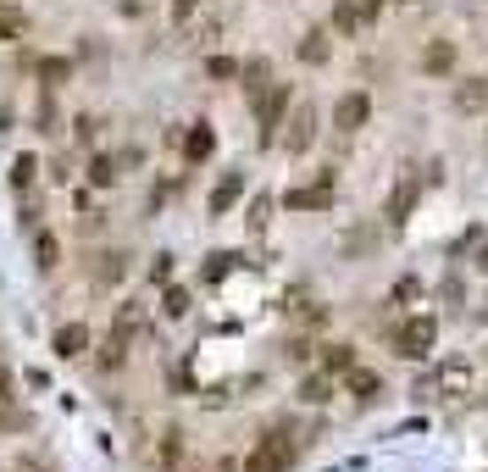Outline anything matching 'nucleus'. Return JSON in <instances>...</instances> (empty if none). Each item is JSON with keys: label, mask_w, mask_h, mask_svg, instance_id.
Returning a JSON list of instances; mask_svg holds the SVG:
<instances>
[{"label": "nucleus", "mask_w": 488, "mask_h": 472, "mask_svg": "<svg viewBox=\"0 0 488 472\" xmlns=\"http://www.w3.org/2000/svg\"><path fill=\"white\" fill-rule=\"evenodd\" d=\"M294 461H300V445H294L289 434H267V439H256V450H250L244 472H289Z\"/></svg>", "instance_id": "nucleus-1"}, {"label": "nucleus", "mask_w": 488, "mask_h": 472, "mask_svg": "<svg viewBox=\"0 0 488 472\" xmlns=\"http://www.w3.org/2000/svg\"><path fill=\"white\" fill-rule=\"evenodd\" d=\"M433 344H438V317H428V312L406 317V322H399V334H394V351H399V356H411V361L433 356Z\"/></svg>", "instance_id": "nucleus-2"}, {"label": "nucleus", "mask_w": 488, "mask_h": 472, "mask_svg": "<svg viewBox=\"0 0 488 472\" xmlns=\"http://www.w3.org/2000/svg\"><path fill=\"white\" fill-rule=\"evenodd\" d=\"M250 106H256V122H261V145H272V139H278V128H283V112H289V84H278V78H272V84L250 100Z\"/></svg>", "instance_id": "nucleus-3"}, {"label": "nucleus", "mask_w": 488, "mask_h": 472, "mask_svg": "<svg viewBox=\"0 0 488 472\" xmlns=\"http://www.w3.org/2000/svg\"><path fill=\"white\" fill-rule=\"evenodd\" d=\"M367 117H372V95H367V89H350V95H338V106H333V128H338V134H355V128H367Z\"/></svg>", "instance_id": "nucleus-4"}, {"label": "nucleus", "mask_w": 488, "mask_h": 472, "mask_svg": "<svg viewBox=\"0 0 488 472\" xmlns=\"http://www.w3.org/2000/svg\"><path fill=\"white\" fill-rule=\"evenodd\" d=\"M311 139H316V106H300V112L289 117L283 151H289V156H306V151H311Z\"/></svg>", "instance_id": "nucleus-5"}, {"label": "nucleus", "mask_w": 488, "mask_h": 472, "mask_svg": "<svg viewBox=\"0 0 488 472\" xmlns=\"http://www.w3.org/2000/svg\"><path fill=\"white\" fill-rule=\"evenodd\" d=\"M328 200H333V178H316V183H306V190H289L283 206L289 212H322Z\"/></svg>", "instance_id": "nucleus-6"}, {"label": "nucleus", "mask_w": 488, "mask_h": 472, "mask_svg": "<svg viewBox=\"0 0 488 472\" xmlns=\"http://www.w3.org/2000/svg\"><path fill=\"white\" fill-rule=\"evenodd\" d=\"M450 106H455L461 117H477V112L488 106V78H461L455 95H450Z\"/></svg>", "instance_id": "nucleus-7"}, {"label": "nucleus", "mask_w": 488, "mask_h": 472, "mask_svg": "<svg viewBox=\"0 0 488 472\" xmlns=\"http://www.w3.org/2000/svg\"><path fill=\"white\" fill-rule=\"evenodd\" d=\"M83 351H89V328H83V322H61L56 328V356L61 361H78Z\"/></svg>", "instance_id": "nucleus-8"}, {"label": "nucleus", "mask_w": 488, "mask_h": 472, "mask_svg": "<svg viewBox=\"0 0 488 472\" xmlns=\"http://www.w3.org/2000/svg\"><path fill=\"white\" fill-rule=\"evenodd\" d=\"M422 73H428V78H450L455 73V45H450V39H433V45L422 50Z\"/></svg>", "instance_id": "nucleus-9"}, {"label": "nucleus", "mask_w": 488, "mask_h": 472, "mask_svg": "<svg viewBox=\"0 0 488 472\" xmlns=\"http://www.w3.org/2000/svg\"><path fill=\"white\" fill-rule=\"evenodd\" d=\"M211 151H217V134H211V122H195V128L183 134V156H189V161H205Z\"/></svg>", "instance_id": "nucleus-10"}, {"label": "nucleus", "mask_w": 488, "mask_h": 472, "mask_svg": "<svg viewBox=\"0 0 488 472\" xmlns=\"http://www.w3.org/2000/svg\"><path fill=\"white\" fill-rule=\"evenodd\" d=\"M239 195H244V178H239V173H228V178L217 183V190H211V217H222Z\"/></svg>", "instance_id": "nucleus-11"}, {"label": "nucleus", "mask_w": 488, "mask_h": 472, "mask_svg": "<svg viewBox=\"0 0 488 472\" xmlns=\"http://www.w3.org/2000/svg\"><path fill=\"white\" fill-rule=\"evenodd\" d=\"M328 56H333V45H328V34H322V28H311V34L300 39V61H306V67H322Z\"/></svg>", "instance_id": "nucleus-12"}, {"label": "nucleus", "mask_w": 488, "mask_h": 472, "mask_svg": "<svg viewBox=\"0 0 488 472\" xmlns=\"http://www.w3.org/2000/svg\"><path fill=\"white\" fill-rule=\"evenodd\" d=\"M333 28H338V34H360V28H367L360 0H338V6H333Z\"/></svg>", "instance_id": "nucleus-13"}, {"label": "nucleus", "mask_w": 488, "mask_h": 472, "mask_svg": "<svg viewBox=\"0 0 488 472\" xmlns=\"http://www.w3.org/2000/svg\"><path fill=\"white\" fill-rule=\"evenodd\" d=\"M350 395L355 400H377V395H383V378L367 373V367H350Z\"/></svg>", "instance_id": "nucleus-14"}, {"label": "nucleus", "mask_w": 488, "mask_h": 472, "mask_svg": "<svg viewBox=\"0 0 488 472\" xmlns=\"http://www.w3.org/2000/svg\"><path fill=\"white\" fill-rule=\"evenodd\" d=\"M239 78H244L250 100H256V95H261V89L272 84V61H261V56H256V61H244V67H239Z\"/></svg>", "instance_id": "nucleus-15"}, {"label": "nucleus", "mask_w": 488, "mask_h": 472, "mask_svg": "<svg viewBox=\"0 0 488 472\" xmlns=\"http://www.w3.org/2000/svg\"><path fill=\"white\" fill-rule=\"evenodd\" d=\"M28 12H17V6H0V39H28Z\"/></svg>", "instance_id": "nucleus-16"}, {"label": "nucleus", "mask_w": 488, "mask_h": 472, "mask_svg": "<svg viewBox=\"0 0 488 472\" xmlns=\"http://www.w3.org/2000/svg\"><path fill=\"white\" fill-rule=\"evenodd\" d=\"M34 256H39V273H56V261H61V244L50 234H39L34 239Z\"/></svg>", "instance_id": "nucleus-17"}, {"label": "nucleus", "mask_w": 488, "mask_h": 472, "mask_svg": "<svg viewBox=\"0 0 488 472\" xmlns=\"http://www.w3.org/2000/svg\"><path fill=\"white\" fill-rule=\"evenodd\" d=\"M416 206V183H399V190H394V200H389V217L394 222H406V212Z\"/></svg>", "instance_id": "nucleus-18"}, {"label": "nucleus", "mask_w": 488, "mask_h": 472, "mask_svg": "<svg viewBox=\"0 0 488 472\" xmlns=\"http://www.w3.org/2000/svg\"><path fill=\"white\" fill-rule=\"evenodd\" d=\"M438 383H444V389H455V395H472V373H466V367H444Z\"/></svg>", "instance_id": "nucleus-19"}, {"label": "nucleus", "mask_w": 488, "mask_h": 472, "mask_svg": "<svg viewBox=\"0 0 488 472\" xmlns=\"http://www.w3.org/2000/svg\"><path fill=\"white\" fill-rule=\"evenodd\" d=\"M328 373H350V367H355V351H350V344H328Z\"/></svg>", "instance_id": "nucleus-20"}, {"label": "nucleus", "mask_w": 488, "mask_h": 472, "mask_svg": "<svg viewBox=\"0 0 488 472\" xmlns=\"http://www.w3.org/2000/svg\"><path fill=\"white\" fill-rule=\"evenodd\" d=\"M89 183H100V190H105V183H117V161L112 156H95L89 161Z\"/></svg>", "instance_id": "nucleus-21"}, {"label": "nucleus", "mask_w": 488, "mask_h": 472, "mask_svg": "<svg viewBox=\"0 0 488 472\" xmlns=\"http://www.w3.org/2000/svg\"><path fill=\"white\" fill-rule=\"evenodd\" d=\"M34 173H39V167H34V156H17V161H12V190H28Z\"/></svg>", "instance_id": "nucleus-22"}, {"label": "nucleus", "mask_w": 488, "mask_h": 472, "mask_svg": "<svg viewBox=\"0 0 488 472\" xmlns=\"http://www.w3.org/2000/svg\"><path fill=\"white\" fill-rule=\"evenodd\" d=\"M122 273H128V256H100V273H95V278H100V283H117Z\"/></svg>", "instance_id": "nucleus-23"}, {"label": "nucleus", "mask_w": 488, "mask_h": 472, "mask_svg": "<svg viewBox=\"0 0 488 472\" xmlns=\"http://www.w3.org/2000/svg\"><path fill=\"white\" fill-rule=\"evenodd\" d=\"M205 73H211V78H239V61H233V56H211Z\"/></svg>", "instance_id": "nucleus-24"}, {"label": "nucleus", "mask_w": 488, "mask_h": 472, "mask_svg": "<svg viewBox=\"0 0 488 472\" xmlns=\"http://www.w3.org/2000/svg\"><path fill=\"white\" fill-rule=\"evenodd\" d=\"M300 400L322 406V400H328V378H306V383H300Z\"/></svg>", "instance_id": "nucleus-25"}, {"label": "nucleus", "mask_w": 488, "mask_h": 472, "mask_svg": "<svg viewBox=\"0 0 488 472\" xmlns=\"http://www.w3.org/2000/svg\"><path fill=\"white\" fill-rule=\"evenodd\" d=\"M189 312V295L183 290H167V317H183Z\"/></svg>", "instance_id": "nucleus-26"}, {"label": "nucleus", "mask_w": 488, "mask_h": 472, "mask_svg": "<svg viewBox=\"0 0 488 472\" xmlns=\"http://www.w3.org/2000/svg\"><path fill=\"white\" fill-rule=\"evenodd\" d=\"M416 295H422L416 278H399V283H394V300H416Z\"/></svg>", "instance_id": "nucleus-27"}, {"label": "nucleus", "mask_w": 488, "mask_h": 472, "mask_svg": "<svg viewBox=\"0 0 488 472\" xmlns=\"http://www.w3.org/2000/svg\"><path fill=\"white\" fill-rule=\"evenodd\" d=\"M151 278H156V283H167V278H173V256H156V267H151Z\"/></svg>", "instance_id": "nucleus-28"}, {"label": "nucleus", "mask_w": 488, "mask_h": 472, "mask_svg": "<svg viewBox=\"0 0 488 472\" xmlns=\"http://www.w3.org/2000/svg\"><path fill=\"white\" fill-rule=\"evenodd\" d=\"M267 212H272V200H256V206H250V228H261Z\"/></svg>", "instance_id": "nucleus-29"}, {"label": "nucleus", "mask_w": 488, "mask_h": 472, "mask_svg": "<svg viewBox=\"0 0 488 472\" xmlns=\"http://www.w3.org/2000/svg\"><path fill=\"white\" fill-rule=\"evenodd\" d=\"M228 261H233V256H211V261H205V278H222V273H228Z\"/></svg>", "instance_id": "nucleus-30"}, {"label": "nucleus", "mask_w": 488, "mask_h": 472, "mask_svg": "<svg viewBox=\"0 0 488 472\" xmlns=\"http://www.w3.org/2000/svg\"><path fill=\"white\" fill-rule=\"evenodd\" d=\"M377 12H383V0H360V17H367V23H372Z\"/></svg>", "instance_id": "nucleus-31"}, {"label": "nucleus", "mask_w": 488, "mask_h": 472, "mask_svg": "<svg viewBox=\"0 0 488 472\" xmlns=\"http://www.w3.org/2000/svg\"><path fill=\"white\" fill-rule=\"evenodd\" d=\"M195 6H200V0H173V17H189Z\"/></svg>", "instance_id": "nucleus-32"}]
</instances>
